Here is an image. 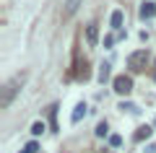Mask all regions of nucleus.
I'll list each match as a JSON object with an SVG mask.
<instances>
[{
  "label": "nucleus",
  "mask_w": 156,
  "mask_h": 153,
  "mask_svg": "<svg viewBox=\"0 0 156 153\" xmlns=\"http://www.w3.org/2000/svg\"><path fill=\"white\" fill-rule=\"evenodd\" d=\"M23 81H26V73H21V75H16L13 81H8L5 86H3V96H0V106H3V109H8V106H11L13 96H16V93L21 91Z\"/></svg>",
  "instance_id": "f257e3e1"
},
{
  "label": "nucleus",
  "mask_w": 156,
  "mask_h": 153,
  "mask_svg": "<svg viewBox=\"0 0 156 153\" xmlns=\"http://www.w3.org/2000/svg\"><path fill=\"white\" fill-rule=\"evenodd\" d=\"M146 62H148V52L146 49H138V52H133V55L128 57V65H130V70H143L146 68Z\"/></svg>",
  "instance_id": "f03ea898"
},
{
  "label": "nucleus",
  "mask_w": 156,
  "mask_h": 153,
  "mask_svg": "<svg viewBox=\"0 0 156 153\" xmlns=\"http://www.w3.org/2000/svg\"><path fill=\"white\" fill-rule=\"evenodd\" d=\"M112 86H115V91H117V93L128 96V93L133 91V78H130V75H117L115 81H112Z\"/></svg>",
  "instance_id": "7ed1b4c3"
},
{
  "label": "nucleus",
  "mask_w": 156,
  "mask_h": 153,
  "mask_svg": "<svg viewBox=\"0 0 156 153\" xmlns=\"http://www.w3.org/2000/svg\"><path fill=\"white\" fill-rule=\"evenodd\" d=\"M86 44L89 47H96L99 44V29H96V23H89L86 26Z\"/></svg>",
  "instance_id": "20e7f679"
},
{
  "label": "nucleus",
  "mask_w": 156,
  "mask_h": 153,
  "mask_svg": "<svg viewBox=\"0 0 156 153\" xmlns=\"http://www.w3.org/2000/svg\"><path fill=\"white\" fill-rule=\"evenodd\" d=\"M140 16H143V18H154L156 16V3H154V0H146V3H143Z\"/></svg>",
  "instance_id": "39448f33"
},
{
  "label": "nucleus",
  "mask_w": 156,
  "mask_h": 153,
  "mask_svg": "<svg viewBox=\"0 0 156 153\" xmlns=\"http://www.w3.org/2000/svg\"><path fill=\"white\" fill-rule=\"evenodd\" d=\"M122 21H125V13L122 11H112V18H109V23H112V29H122Z\"/></svg>",
  "instance_id": "423d86ee"
},
{
  "label": "nucleus",
  "mask_w": 156,
  "mask_h": 153,
  "mask_svg": "<svg viewBox=\"0 0 156 153\" xmlns=\"http://www.w3.org/2000/svg\"><path fill=\"white\" fill-rule=\"evenodd\" d=\"M86 109H89L86 104H78L76 109H73V114H70V122H73V125H76V122H81V120L86 117Z\"/></svg>",
  "instance_id": "0eeeda50"
},
{
  "label": "nucleus",
  "mask_w": 156,
  "mask_h": 153,
  "mask_svg": "<svg viewBox=\"0 0 156 153\" xmlns=\"http://www.w3.org/2000/svg\"><path fill=\"white\" fill-rule=\"evenodd\" d=\"M81 3H83V0H65V16H73V13L81 8Z\"/></svg>",
  "instance_id": "6e6552de"
},
{
  "label": "nucleus",
  "mask_w": 156,
  "mask_h": 153,
  "mask_svg": "<svg viewBox=\"0 0 156 153\" xmlns=\"http://www.w3.org/2000/svg\"><path fill=\"white\" fill-rule=\"evenodd\" d=\"M42 132H44V122H34V125H31V135L39 137Z\"/></svg>",
  "instance_id": "1a4fd4ad"
},
{
  "label": "nucleus",
  "mask_w": 156,
  "mask_h": 153,
  "mask_svg": "<svg viewBox=\"0 0 156 153\" xmlns=\"http://www.w3.org/2000/svg\"><path fill=\"white\" fill-rule=\"evenodd\" d=\"M143 137H151V127H148V125L140 127V130L135 132V140H143Z\"/></svg>",
  "instance_id": "9d476101"
},
{
  "label": "nucleus",
  "mask_w": 156,
  "mask_h": 153,
  "mask_svg": "<svg viewBox=\"0 0 156 153\" xmlns=\"http://www.w3.org/2000/svg\"><path fill=\"white\" fill-rule=\"evenodd\" d=\"M107 130H109V125H107V122H99L94 132H96V135H99V137H104V135H107Z\"/></svg>",
  "instance_id": "9b49d317"
},
{
  "label": "nucleus",
  "mask_w": 156,
  "mask_h": 153,
  "mask_svg": "<svg viewBox=\"0 0 156 153\" xmlns=\"http://www.w3.org/2000/svg\"><path fill=\"white\" fill-rule=\"evenodd\" d=\"M107 78H109V65H107V62H104V65H101V68H99V81H101V83H104V81H107Z\"/></svg>",
  "instance_id": "f8f14e48"
},
{
  "label": "nucleus",
  "mask_w": 156,
  "mask_h": 153,
  "mask_svg": "<svg viewBox=\"0 0 156 153\" xmlns=\"http://www.w3.org/2000/svg\"><path fill=\"white\" fill-rule=\"evenodd\" d=\"M109 145L112 148H120V145H122V137H120V135H109Z\"/></svg>",
  "instance_id": "ddd939ff"
},
{
  "label": "nucleus",
  "mask_w": 156,
  "mask_h": 153,
  "mask_svg": "<svg viewBox=\"0 0 156 153\" xmlns=\"http://www.w3.org/2000/svg\"><path fill=\"white\" fill-rule=\"evenodd\" d=\"M23 151H26V153H37V151H39V143H37V140L26 143V148H23Z\"/></svg>",
  "instance_id": "4468645a"
},
{
  "label": "nucleus",
  "mask_w": 156,
  "mask_h": 153,
  "mask_svg": "<svg viewBox=\"0 0 156 153\" xmlns=\"http://www.w3.org/2000/svg\"><path fill=\"white\" fill-rule=\"evenodd\" d=\"M120 109H128V112H138V106H135V104H130V101H122V104H120Z\"/></svg>",
  "instance_id": "2eb2a0df"
},
{
  "label": "nucleus",
  "mask_w": 156,
  "mask_h": 153,
  "mask_svg": "<svg viewBox=\"0 0 156 153\" xmlns=\"http://www.w3.org/2000/svg\"><path fill=\"white\" fill-rule=\"evenodd\" d=\"M146 153H156V145H148V148H146Z\"/></svg>",
  "instance_id": "dca6fc26"
},
{
  "label": "nucleus",
  "mask_w": 156,
  "mask_h": 153,
  "mask_svg": "<svg viewBox=\"0 0 156 153\" xmlns=\"http://www.w3.org/2000/svg\"><path fill=\"white\" fill-rule=\"evenodd\" d=\"M21 153H26V151H21Z\"/></svg>",
  "instance_id": "f3484780"
}]
</instances>
